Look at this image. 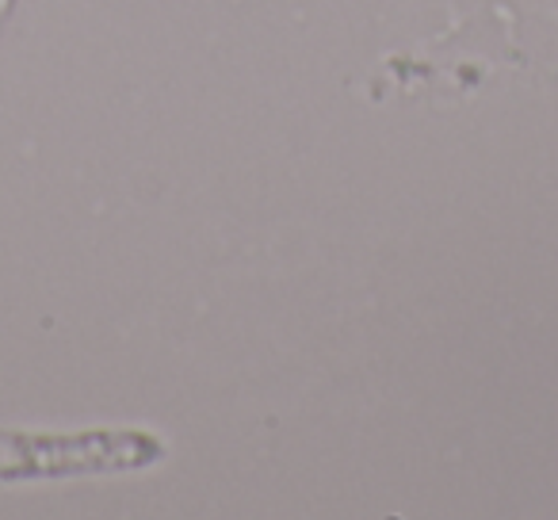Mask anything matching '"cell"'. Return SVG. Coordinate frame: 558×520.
I'll return each mask as SVG.
<instances>
[{
  "label": "cell",
  "mask_w": 558,
  "mask_h": 520,
  "mask_svg": "<svg viewBox=\"0 0 558 520\" xmlns=\"http://www.w3.org/2000/svg\"><path fill=\"white\" fill-rule=\"evenodd\" d=\"M88 440V436H85ZM32 444V440H16V436H0V471H20V467H85L88 463V451L100 448V444ZM108 444V440H104Z\"/></svg>",
  "instance_id": "6da1fadb"
}]
</instances>
